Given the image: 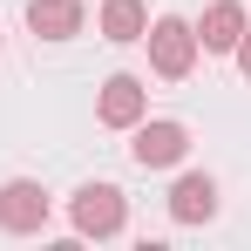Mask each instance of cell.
Here are the masks:
<instances>
[{
    "mask_svg": "<svg viewBox=\"0 0 251 251\" xmlns=\"http://www.w3.org/2000/svg\"><path fill=\"white\" fill-rule=\"evenodd\" d=\"M143 41H150V68H156L163 82H183V75L197 68V27H190V21H176V14L150 21V27H143Z\"/></svg>",
    "mask_w": 251,
    "mask_h": 251,
    "instance_id": "cell-1",
    "label": "cell"
},
{
    "mask_svg": "<svg viewBox=\"0 0 251 251\" xmlns=\"http://www.w3.org/2000/svg\"><path fill=\"white\" fill-rule=\"evenodd\" d=\"M68 217H75V231H82V238H116V231H123V217H129V204H123V190H116V183H82V190H75V204H68Z\"/></svg>",
    "mask_w": 251,
    "mask_h": 251,
    "instance_id": "cell-2",
    "label": "cell"
},
{
    "mask_svg": "<svg viewBox=\"0 0 251 251\" xmlns=\"http://www.w3.org/2000/svg\"><path fill=\"white\" fill-rule=\"evenodd\" d=\"M48 224V190L34 176H14V183H0V231H14V238H27V231H41Z\"/></svg>",
    "mask_w": 251,
    "mask_h": 251,
    "instance_id": "cell-3",
    "label": "cell"
},
{
    "mask_svg": "<svg viewBox=\"0 0 251 251\" xmlns=\"http://www.w3.org/2000/svg\"><path fill=\"white\" fill-rule=\"evenodd\" d=\"M183 150H190V129L183 123H136V143H129V156H136L143 170L183 163Z\"/></svg>",
    "mask_w": 251,
    "mask_h": 251,
    "instance_id": "cell-4",
    "label": "cell"
},
{
    "mask_svg": "<svg viewBox=\"0 0 251 251\" xmlns=\"http://www.w3.org/2000/svg\"><path fill=\"white\" fill-rule=\"evenodd\" d=\"M143 109H150V88L136 82V75H109V82H102L95 116H102L109 129H136V123H143Z\"/></svg>",
    "mask_w": 251,
    "mask_h": 251,
    "instance_id": "cell-5",
    "label": "cell"
},
{
    "mask_svg": "<svg viewBox=\"0 0 251 251\" xmlns=\"http://www.w3.org/2000/svg\"><path fill=\"white\" fill-rule=\"evenodd\" d=\"M170 217L176 224H210L217 217V183H210L204 170H190V176L170 183Z\"/></svg>",
    "mask_w": 251,
    "mask_h": 251,
    "instance_id": "cell-6",
    "label": "cell"
},
{
    "mask_svg": "<svg viewBox=\"0 0 251 251\" xmlns=\"http://www.w3.org/2000/svg\"><path fill=\"white\" fill-rule=\"evenodd\" d=\"M27 27H34L41 41L82 34V0H27Z\"/></svg>",
    "mask_w": 251,
    "mask_h": 251,
    "instance_id": "cell-7",
    "label": "cell"
},
{
    "mask_svg": "<svg viewBox=\"0 0 251 251\" xmlns=\"http://www.w3.org/2000/svg\"><path fill=\"white\" fill-rule=\"evenodd\" d=\"M238 34H245V7H238V0H210L204 27H197V48H210V54H231V48H238Z\"/></svg>",
    "mask_w": 251,
    "mask_h": 251,
    "instance_id": "cell-8",
    "label": "cell"
},
{
    "mask_svg": "<svg viewBox=\"0 0 251 251\" xmlns=\"http://www.w3.org/2000/svg\"><path fill=\"white\" fill-rule=\"evenodd\" d=\"M102 41H143V27H150V7L143 0H102Z\"/></svg>",
    "mask_w": 251,
    "mask_h": 251,
    "instance_id": "cell-9",
    "label": "cell"
},
{
    "mask_svg": "<svg viewBox=\"0 0 251 251\" xmlns=\"http://www.w3.org/2000/svg\"><path fill=\"white\" fill-rule=\"evenodd\" d=\"M231 54H238V68L251 75V21H245V34H238V48H231Z\"/></svg>",
    "mask_w": 251,
    "mask_h": 251,
    "instance_id": "cell-10",
    "label": "cell"
}]
</instances>
